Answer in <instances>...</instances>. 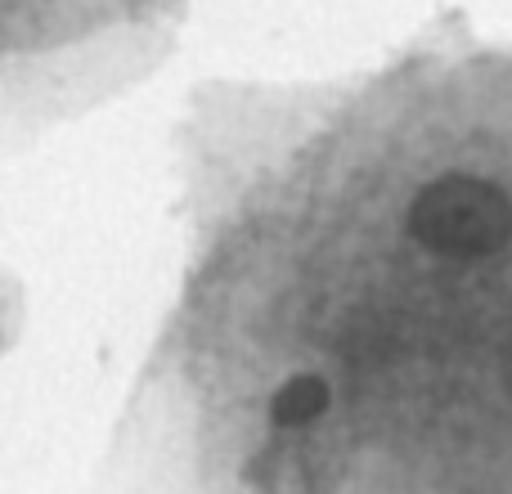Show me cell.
Returning a JSON list of instances; mask_svg holds the SVG:
<instances>
[{"label": "cell", "mask_w": 512, "mask_h": 494, "mask_svg": "<svg viewBox=\"0 0 512 494\" xmlns=\"http://www.w3.org/2000/svg\"><path fill=\"white\" fill-rule=\"evenodd\" d=\"M409 234L450 261H486L512 243V198L490 180L441 176L418 189Z\"/></svg>", "instance_id": "obj_1"}, {"label": "cell", "mask_w": 512, "mask_h": 494, "mask_svg": "<svg viewBox=\"0 0 512 494\" xmlns=\"http://www.w3.org/2000/svg\"><path fill=\"white\" fill-rule=\"evenodd\" d=\"M324 409H328V382L315 378V373L283 382L270 400V418L279 427H306V423H315Z\"/></svg>", "instance_id": "obj_2"}]
</instances>
